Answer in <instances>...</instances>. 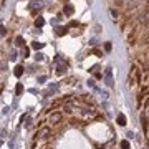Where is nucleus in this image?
<instances>
[{"instance_id":"obj_9","label":"nucleus","mask_w":149,"mask_h":149,"mask_svg":"<svg viewBox=\"0 0 149 149\" xmlns=\"http://www.w3.org/2000/svg\"><path fill=\"white\" fill-rule=\"evenodd\" d=\"M23 91H25V88H23V85H22V83H17V86H15V93L18 94V96H20V94H22Z\"/></svg>"},{"instance_id":"obj_22","label":"nucleus","mask_w":149,"mask_h":149,"mask_svg":"<svg viewBox=\"0 0 149 149\" xmlns=\"http://www.w3.org/2000/svg\"><path fill=\"white\" fill-rule=\"evenodd\" d=\"M0 33H2V35H5V33H7V30H5V27H0Z\"/></svg>"},{"instance_id":"obj_21","label":"nucleus","mask_w":149,"mask_h":149,"mask_svg":"<svg viewBox=\"0 0 149 149\" xmlns=\"http://www.w3.org/2000/svg\"><path fill=\"white\" fill-rule=\"evenodd\" d=\"M35 58H37L38 61H42V60H43V55H42V53H37V55H35Z\"/></svg>"},{"instance_id":"obj_15","label":"nucleus","mask_w":149,"mask_h":149,"mask_svg":"<svg viewBox=\"0 0 149 149\" xmlns=\"http://www.w3.org/2000/svg\"><path fill=\"white\" fill-rule=\"evenodd\" d=\"M56 35H66V27L58 28V30H56Z\"/></svg>"},{"instance_id":"obj_11","label":"nucleus","mask_w":149,"mask_h":149,"mask_svg":"<svg viewBox=\"0 0 149 149\" xmlns=\"http://www.w3.org/2000/svg\"><path fill=\"white\" fill-rule=\"evenodd\" d=\"M15 45L17 46H23V45H25V40H23L22 37H17L15 38Z\"/></svg>"},{"instance_id":"obj_16","label":"nucleus","mask_w":149,"mask_h":149,"mask_svg":"<svg viewBox=\"0 0 149 149\" xmlns=\"http://www.w3.org/2000/svg\"><path fill=\"white\" fill-rule=\"evenodd\" d=\"M121 149H129V141H121Z\"/></svg>"},{"instance_id":"obj_14","label":"nucleus","mask_w":149,"mask_h":149,"mask_svg":"<svg viewBox=\"0 0 149 149\" xmlns=\"http://www.w3.org/2000/svg\"><path fill=\"white\" fill-rule=\"evenodd\" d=\"M96 70H98V68H96V66H93V70H91V71H93V75H94V78H103V75H101V73L99 71H96Z\"/></svg>"},{"instance_id":"obj_3","label":"nucleus","mask_w":149,"mask_h":149,"mask_svg":"<svg viewBox=\"0 0 149 149\" xmlns=\"http://www.w3.org/2000/svg\"><path fill=\"white\" fill-rule=\"evenodd\" d=\"M61 119H63V114H61V113H51V114L48 116V123L50 124H58Z\"/></svg>"},{"instance_id":"obj_28","label":"nucleus","mask_w":149,"mask_h":149,"mask_svg":"<svg viewBox=\"0 0 149 149\" xmlns=\"http://www.w3.org/2000/svg\"><path fill=\"white\" fill-rule=\"evenodd\" d=\"M144 149H148V148H144Z\"/></svg>"},{"instance_id":"obj_12","label":"nucleus","mask_w":149,"mask_h":149,"mask_svg":"<svg viewBox=\"0 0 149 149\" xmlns=\"http://www.w3.org/2000/svg\"><path fill=\"white\" fill-rule=\"evenodd\" d=\"M32 48L33 50H42V48H43V43H40V42H33V43H32Z\"/></svg>"},{"instance_id":"obj_7","label":"nucleus","mask_w":149,"mask_h":149,"mask_svg":"<svg viewBox=\"0 0 149 149\" xmlns=\"http://www.w3.org/2000/svg\"><path fill=\"white\" fill-rule=\"evenodd\" d=\"M23 71H25L23 65H17V66H15V71H13V75H15L17 78H20V76L23 75Z\"/></svg>"},{"instance_id":"obj_23","label":"nucleus","mask_w":149,"mask_h":149,"mask_svg":"<svg viewBox=\"0 0 149 149\" xmlns=\"http://www.w3.org/2000/svg\"><path fill=\"white\" fill-rule=\"evenodd\" d=\"M38 81H40V83H43V81H46V76H40V78H38Z\"/></svg>"},{"instance_id":"obj_6","label":"nucleus","mask_w":149,"mask_h":149,"mask_svg":"<svg viewBox=\"0 0 149 149\" xmlns=\"http://www.w3.org/2000/svg\"><path fill=\"white\" fill-rule=\"evenodd\" d=\"M141 123H143V128H144V134L148 136V114L146 113L141 114Z\"/></svg>"},{"instance_id":"obj_24","label":"nucleus","mask_w":149,"mask_h":149,"mask_svg":"<svg viewBox=\"0 0 149 149\" xmlns=\"http://www.w3.org/2000/svg\"><path fill=\"white\" fill-rule=\"evenodd\" d=\"M10 60L13 61V60H17V53H12V56H10Z\"/></svg>"},{"instance_id":"obj_19","label":"nucleus","mask_w":149,"mask_h":149,"mask_svg":"<svg viewBox=\"0 0 149 149\" xmlns=\"http://www.w3.org/2000/svg\"><path fill=\"white\" fill-rule=\"evenodd\" d=\"M61 73H65V65H60V66H58V75H61Z\"/></svg>"},{"instance_id":"obj_8","label":"nucleus","mask_w":149,"mask_h":149,"mask_svg":"<svg viewBox=\"0 0 149 149\" xmlns=\"http://www.w3.org/2000/svg\"><path fill=\"white\" fill-rule=\"evenodd\" d=\"M116 121H118V124H119V126H124V124H126V116L119 113V114H118V118H116Z\"/></svg>"},{"instance_id":"obj_17","label":"nucleus","mask_w":149,"mask_h":149,"mask_svg":"<svg viewBox=\"0 0 149 149\" xmlns=\"http://www.w3.org/2000/svg\"><path fill=\"white\" fill-rule=\"evenodd\" d=\"M22 55H23V58H27V56L30 55V50H28V48H23L22 50Z\"/></svg>"},{"instance_id":"obj_4","label":"nucleus","mask_w":149,"mask_h":149,"mask_svg":"<svg viewBox=\"0 0 149 149\" xmlns=\"http://www.w3.org/2000/svg\"><path fill=\"white\" fill-rule=\"evenodd\" d=\"M50 134H51V131H50V128H40L38 129V132H37V138L38 139H46V138H50Z\"/></svg>"},{"instance_id":"obj_27","label":"nucleus","mask_w":149,"mask_h":149,"mask_svg":"<svg viewBox=\"0 0 149 149\" xmlns=\"http://www.w3.org/2000/svg\"><path fill=\"white\" fill-rule=\"evenodd\" d=\"M118 2H124V0H118Z\"/></svg>"},{"instance_id":"obj_2","label":"nucleus","mask_w":149,"mask_h":149,"mask_svg":"<svg viewBox=\"0 0 149 149\" xmlns=\"http://www.w3.org/2000/svg\"><path fill=\"white\" fill-rule=\"evenodd\" d=\"M105 81H106V85H108V88H113V86H114L113 70H111V68H106V71H105Z\"/></svg>"},{"instance_id":"obj_20","label":"nucleus","mask_w":149,"mask_h":149,"mask_svg":"<svg viewBox=\"0 0 149 149\" xmlns=\"http://www.w3.org/2000/svg\"><path fill=\"white\" fill-rule=\"evenodd\" d=\"M88 85H89V86H91L93 89H98V88H96V85H94V81H93V80H89V81H88Z\"/></svg>"},{"instance_id":"obj_5","label":"nucleus","mask_w":149,"mask_h":149,"mask_svg":"<svg viewBox=\"0 0 149 149\" xmlns=\"http://www.w3.org/2000/svg\"><path fill=\"white\" fill-rule=\"evenodd\" d=\"M139 2H143V0H128L126 8H128V10H132V8H136V7L139 5Z\"/></svg>"},{"instance_id":"obj_18","label":"nucleus","mask_w":149,"mask_h":149,"mask_svg":"<svg viewBox=\"0 0 149 149\" xmlns=\"http://www.w3.org/2000/svg\"><path fill=\"white\" fill-rule=\"evenodd\" d=\"M141 22H144V25H148V12H146V13L141 17Z\"/></svg>"},{"instance_id":"obj_26","label":"nucleus","mask_w":149,"mask_h":149,"mask_svg":"<svg viewBox=\"0 0 149 149\" xmlns=\"http://www.w3.org/2000/svg\"><path fill=\"white\" fill-rule=\"evenodd\" d=\"M0 3H3V0H0Z\"/></svg>"},{"instance_id":"obj_1","label":"nucleus","mask_w":149,"mask_h":149,"mask_svg":"<svg viewBox=\"0 0 149 149\" xmlns=\"http://www.w3.org/2000/svg\"><path fill=\"white\" fill-rule=\"evenodd\" d=\"M139 80V68L138 66H132L131 70V75H129V80H128V85L129 86H132V85H136Z\"/></svg>"},{"instance_id":"obj_13","label":"nucleus","mask_w":149,"mask_h":149,"mask_svg":"<svg viewBox=\"0 0 149 149\" xmlns=\"http://www.w3.org/2000/svg\"><path fill=\"white\" fill-rule=\"evenodd\" d=\"M63 12H65L66 15H71V13H73V7H71V5H65Z\"/></svg>"},{"instance_id":"obj_10","label":"nucleus","mask_w":149,"mask_h":149,"mask_svg":"<svg viewBox=\"0 0 149 149\" xmlns=\"http://www.w3.org/2000/svg\"><path fill=\"white\" fill-rule=\"evenodd\" d=\"M43 25H45V20H43V18H42V17H38V18H37V20H35V27H43Z\"/></svg>"},{"instance_id":"obj_25","label":"nucleus","mask_w":149,"mask_h":149,"mask_svg":"<svg viewBox=\"0 0 149 149\" xmlns=\"http://www.w3.org/2000/svg\"><path fill=\"white\" fill-rule=\"evenodd\" d=\"M105 48H106V51H109V50H111V43H106Z\"/></svg>"}]
</instances>
